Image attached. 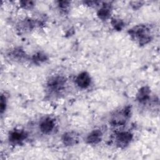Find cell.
Segmentation results:
<instances>
[{
    "mask_svg": "<svg viewBox=\"0 0 160 160\" xmlns=\"http://www.w3.org/2000/svg\"><path fill=\"white\" fill-rule=\"evenodd\" d=\"M129 34L140 45H144L151 39L150 29L145 25H138L133 27L129 30Z\"/></svg>",
    "mask_w": 160,
    "mask_h": 160,
    "instance_id": "obj_1",
    "label": "cell"
},
{
    "mask_svg": "<svg viewBox=\"0 0 160 160\" xmlns=\"http://www.w3.org/2000/svg\"><path fill=\"white\" fill-rule=\"evenodd\" d=\"M131 108L127 106L121 109L120 111L116 112L112 116L111 124L114 126H122L124 124L130 117Z\"/></svg>",
    "mask_w": 160,
    "mask_h": 160,
    "instance_id": "obj_2",
    "label": "cell"
},
{
    "mask_svg": "<svg viewBox=\"0 0 160 160\" xmlns=\"http://www.w3.org/2000/svg\"><path fill=\"white\" fill-rule=\"evenodd\" d=\"M132 139V135L129 132H120L115 136V143L120 148L128 146Z\"/></svg>",
    "mask_w": 160,
    "mask_h": 160,
    "instance_id": "obj_3",
    "label": "cell"
},
{
    "mask_svg": "<svg viewBox=\"0 0 160 160\" xmlns=\"http://www.w3.org/2000/svg\"><path fill=\"white\" fill-rule=\"evenodd\" d=\"M66 83L65 78L57 76H52L48 81L47 86L49 89H51L54 91H58L61 89L64 85Z\"/></svg>",
    "mask_w": 160,
    "mask_h": 160,
    "instance_id": "obj_4",
    "label": "cell"
},
{
    "mask_svg": "<svg viewBox=\"0 0 160 160\" xmlns=\"http://www.w3.org/2000/svg\"><path fill=\"white\" fill-rule=\"evenodd\" d=\"M55 128V121L51 117L42 119L39 123V129L44 134H50Z\"/></svg>",
    "mask_w": 160,
    "mask_h": 160,
    "instance_id": "obj_5",
    "label": "cell"
},
{
    "mask_svg": "<svg viewBox=\"0 0 160 160\" xmlns=\"http://www.w3.org/2000/svg\"><path fill=\"white\" fill-rule=\"evenodd\" d=\"M26 133L21 129H15L9 134V140L11 143L16 145L20 144L26 138Z\"/></svg>",
    "mask_w": 160,
    "mask_h": 160,
    "instance_id": "obj_6",
    "label": "cell"
},
{
    "mask_svg": "<svg viewBox=\"0 0 160 160\" xmlns=\"http://www.w3.org/2000/svg\"><path fill=\"white\" fill-rule=\"evenodd\" d=\"M91 77L87 72H82L79 74L76 78V84L81 88L85 89L89 86L91 84Z\"/></svg>",
    "mask_w": 160,
    "mask_h": 160,
    "instance_id": "obj_7",
    "label": "cell"
},
{
    "mask_svg": "<svg viewBox=\"0 0 160 160\" xmlns=\"http://www.w3.org/2000/svg\"><path fill=\"white\" fill-rule=\"evenodd\" d=\"M78 141V136L75 132L71 131L64 133L62 136V141L65 146L75 145Z\"/></svg>",
    "mask_w": 160,
    "mask_h": 160,
    "instance_id": "obj_8",
    "label": "cell"
},
{
    "mask_svg": "<svg viewBox=\"0 0 160 160\" xmlns=\"http://www.w3.org/2000/svg\"><path fill=\"white\" fill-rule=\"evenodd\" d=\"M102 134L99 129H95L91 131L86 138V142L89 144H96L102 139Z\"/></svg>",
    "mask_w": 160,
    "mask_h": 160,
    "instance_id": "obj_9",
    "label": "cell"
},
{
    "mask_svg": "<svg viewBox=\"0 0 160 160\" xmlns=\"http://www.w3.org/2000/svg\"><path fill=\"white\" fill-rule=\"evenodd\" d=\"M36 26V23L32 19H24L18 24V29L21 31H29Z\"/></svg>",
    "mask_w": 160,
    "mask_h": 160,
    "instance_id": "obj_10",
    "label": "cell"
},
{
    "mask_svg": "<svg viewBox=\"0 0 160 160\" xmlns=\"http://www.w3.org/2000/svg\"><path fill=\"white\" fill-rule=\"evenodd\" d=\"M150 89L147 86L142 87L138 91L136 94V99L139 102H144L147 101L149 98Z\"/></svg>",
    "mask_w": 160,
    "mask_h": 160,
    "instance_id": "obj_11",
    "label": "cell"
},
{
    "mask_svg": "<svg viewBox=\"0 0 160 160\" xmlns=\"http://www.w3.org/2000/svg\"><path fill=\"white\" fill-rule=\"evenodd\" d=\"M9 56L14 61H19L22 60L24 58H25L26 54L25 52L21 49H14L11 51L9 54Z\"/></svg>",
    "mask_w": 160,
    "mask_h": 160,
    "instance_id": "obj_12",
    "label": "cell"
},
{
    "mask_svg": "<svg viewBox=\"0 0 160 160\" xmlns=\"http://www.w3.org/2000/svg\"><path fill=\"white\" fill-rule=\"evenodd\" d=\"M111 11L110 8L107 5H104L103 7H102L98 12V16L101 19L106 20L107 19L110 15Z\"/></svg>",
    "mask_w": 160,
    "mask_h": 160,
    "instance_id": "obj_13",
    "label": "cell"
},
{
    "mask_svg": "<svg viewBox=\"0 0 160 160\" xmlns=\"http://www.w3.org/2000/svg\"><path fill=\"white\" fill-rule=\"evenodd\" d=\"M46 59H47L46 55L41 52H39L36 53V54L34 55V57H33V60L34 61V62L37 63H41L46 61Z\"/></svg>",
    "mask_w": 160,
    "mask_h": 160,
    "instance_id": "obj_14",
    "label": "cell"
},
{
    "mask_svg": "<svg viewBox=\"0 0 160 160\" xmlns=\"http://www.w3.org/2000/svg\"><path fill=\"white\" fill-rule=\"evenodd\" d=\"M111 24H112V26L114 28V29L117 30H121L124 26V23L122 21L119 19H112L111 21Z\"/></svg>",
    "mask_w": 160,
    "mask_h": 160,
    "instance_id": "obj_15",
    "label": "cell"
},
{
    "mask_svg": "<svg viewBox=\"0 0 160 160\" xmlns=\"http://www.w3.org/2000/svg\"><path fill=\"white\" fill-rule=\"evenodd\" d=\"M6 107V98L3 94L1 96V103H0V109L1 113L2 114L3 112L5 111Z\"/></svg>",
    "mask_w": 160,
    "mask_h": 160,
    "instance_id": "obj_16",
    "label": "cell"
},
{
    "mask_svg": "<svg viewBox=\"0 0 160 160\" xmlns=\"http://www.w3.org/2000/svg\"><path fill=\"white\" fill-rule=\"evenodd\" d=\"M59 8L63 10V11H66L68 8H69V2L68 1H59Z\"/></svg>",
    "mask_w": 160,
    "mask_h": 160,
    "instance_id": "obj_17",
    "label": "cell"
},
{
    "mask_svg": "<svg viewBox=\"0 0 160 160\" xmlns=\"http://www.w3.org/2000/svg\"><path fill=\"white\" fill-rule=\"evenodd\" d=\"M21 4V6L26 9H29L33 6V2L32 1H22Z\"/></svg>",
    "mask_w": 160,
    "mask_h": 160,
    "instance_id": "obj_18",
    "label": "cell"
}]
</instances>
